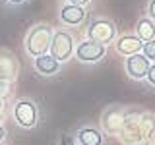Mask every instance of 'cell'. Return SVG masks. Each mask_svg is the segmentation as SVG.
I'll return each instance as SVG.
<instances>
[{
	"instance_id": "1",
	"label": "cell",
	"mask_w": 155,
	"mask_h": 145,
	"mask_svg": "<svg viewBox=\"0 0 155 145\" xmlns=\"http://www.w3.org/2000/svg\"><path fill=\"white\" fill-rule=\"evenodd\" d=\"M51 39H52V29L47 23H39V25L31 27V31L25 37V50L29 56L37 58L47 54L48 47H51Z\"/></svg>"
},
{
	"instance_id": "2",
	"label": "cell",
	"mask_w": 155,
	"mask_h": 145,
	"mask_svg": "<svg viewBox=\"0 0 155 145\" xmlns=\"http://www.w3.org/2000/svg\"><path fill=\"white\" fill-rule=\"evenodd\" d=\"M12 118L19 128H25V130H31L37 126V120H39V110H37V105L33 103L31 99H19L14 103V108H12Z\"/></svg>"
},
{
	"instance_id": "3",
	"label": "cell",
	"mask_w": 155,
	"mask_h": 145,
	"mask_svg": "<svg viewBox=\"0 0 155 145\" xmlns=\"http://www.w3.org/2000/svg\"><path fill=\"white\" fill-rule=\"evenodd\" d=\"M74 37L70 35L68 31H64V29H58V31L52 33V39H51V47H48V54H51L52 58H54L56 62H66L68 58L72 56V52H74Z\"/></svg>"
},
{
	"instance_id": "4",
	"label": "cell",
	"mask_w": 155,
	"mask_h": 145,
	"mask_svg": "<svg viewBox=\"0 0 155 145\" xmlns=\"http://www.w3.org/2000/svg\"><path fill=\"white\" fill-rule=\"evenodd\" d=\"M116 37V25L107 18H97L87 25V39L107 47V43H113Z\"/></svg>"
},
{
	"instance_id": "5",
	"label": "cell",
	"mask_w": 155,
	"mask_h": 145,
	"mask_svg": "<svg viewBox=\"0 0 155 145\" xmlns=\"http://www.w3.org/2000/svg\"><path fill=\"white\" fill-rule=\"evenodd\" d=\"M74 54L80 62L84 64H93V62H99L101 58L107 54V47L101 45V43H95V41H84L80 43L76 48H74Z\"/></svg>"
},
{
	"instance_id": "6",
	"label": "cell",
	"mask_w": 155,
	"mask_h": 145,
	"mask_svg": "<svg viewBox=\"0 0 155 145\" xmlns=\"http://www.w3.org/2000/svg\"><path fill=\"white\" fill-rule=\"evenodd\" d=\"M149 66H151V62H149L142 52L128 56V58H126V62H124L126 74L132 77V79H136V81L145 79V76H147V72H149Z\"/></svg>"
},
{
	"instance_id": "7",
	"label": "cell",
	"mask_w": 155,
	"mask_h": 145,
	"mask_svg": "<svg viewBox=\"0 0 155 145\" xmlns=\"http://www.w3.org/2000/svg\"><path fill=\"white\" fill-rule=\"evenodd\" d=\"M76 143L78 145H103L105 134L93 126H84L76 132Z\"/></svg>"
},
{
	"instance_id": "8",
	"label": "cell",
	"mask_w": 155,
	"mask_h": 145,
	"mask_svg": "<svg viewBox=\"0 0 155 145\" xmlns=\"http://www.w3.org/2000/svg\"><path fill=\"white\" fill-rule=\"evenodd\" d=\"M143 43L140 41L138 37L134 35H122L118 37V41L114 43V48L118 54H124V56H132V54H138L140 50H142Z\"/></svg>"
},
{
	"instance_id": "9",
	"label": "cell",
	"mask_w": 155,
	"mask_h": 145,
	"mask_svg": "<svg viewBox=\"0 0 155 145\" xmlns=\"http://www.w3.org/2000/svg\"><path fill=\"white\" fill-rule=\"evenodd\" d=\"M60 19L66 25H80L85 21V10L84 6H74V4H66L60 10Z\"/></svg>"
},
{
	"instance_id": "10",
	"label": "cell",
	"mask_w": 155,
	"mask_h": 145,
	"mask_svg": "<svg viewBox=\"0 0 155 145\" xmlns=\"http://www.w3.org/2000/svg\"><path fill=\"white\" fill-rule=\"evenodd\" d=\"M33 66L39 74L43 76H54L58 70H60V62H56L51 54H43V56H37L33 60Z\"/></svg>"
},
{
	"instance_id": "11",
	"label": "cell",
	"mask_w": 155,
	"mask_h": 145,
	"mask_svg": "<svg viewBox=\"0 0 155 145\" xmlns=\"http://www.w3.org/2000/svg\"><path fill=\"white\" fill-rule=\"evenodd\" d=\"M136 37L142 43H149L155 39V23L149 18H142L136 25Z\"/></svg>"
},
{
	"instance_id": "12",
	"label": "cell",
	"mask_w": 155,
	"mask_h": 145,
	"mask_svg": "<svg viewBox=\"0 0 155 145\" xmlns=\"http://www.w3.org/2000/svg\"><path fill=\"white\" fill-rule=\"evenodd\" d=\"M142 54L147 58L149 62H155V39H153V41H149V43H143Z\"/></svg>"
},
{
	"instance_id": "13",
	"label": "cell",
	"mask_w": 155,
	"mask_h": 145,
	"mask_svg": "<svg viewBox=\"0 0 155 145\" xmlns=\"http://www.w3.org/2000/svg\"><path fill=\"white\" fill-rule=\"evenodd\" d=\"M145 79H147V83H149V85H153V87H155V64L149 66V72H147V76H145Z\"/></svg>"
},
{
	"instance_id": "14",
	"label": "cell",
	"mask_w": 155,
	"mask_h": 145,
	"mask_svg": "<svg viewBox=\"0 0 155 145\" xmlns=\"http://www.w3.org/2000/svg\"><path fill=\"white\" fill-rule=\"evenodd\" d=\"M147 12H149V18L155 19V0H149V4H147Z\"/></svg>"
},
{
	"instance_id": "15",
	"label": "cell",
	"mask_w": 155,
	"mask_h": 145,
	"mask_svg": "<svg viewBox=\"0 0 155 145\" xmlns=\"http://www.w3.org/2000/svg\"><path fill=\"white\" fill-rule=\"evenodd\" d=\"M147 145H155V128L149 130V134H147Z\"/></svg>"
},
{
	"instance_id": "16",
	"label": "cell",
	"mask_w": 155,
	"mask_h": 145,
	"mask_svg": "<svg viewBox=\"0 0 155 145\" xmlns=\"http://www.w3.org/2000/svg\"><path fill=\"white\" fill-rule=\"evenodd\" d=\"M60 145H76V139L74 137H68V135H66V137H62V143Z\"/></svg>"
},
{
	"instance_id": "17",
	"label": "cell",
	"mask_w": 155,
	"mask_h": 145,
	"mask_svg": "<svg viewBox=\"0 0 155 145\" xmlns=\"http://www.w3.org/2000/svg\"><path fill=\"white\" fill-rule=\"evenodd\" d=\"M87 2H89V0H68V4H74V6H84Z\"/></svg>"
},
{
	"instance_id": "18",
	"label": "cell",
	"mask_w": 155,
	"mask_h": 145,
	"mask_svg": "<svg viewBox=\"0 0 155 145\" xmlns=\"http://www.w3.org/2000/svg\"><path fill=\"white\" fill-rule=\"evenodd\" d=\"M4 137H6V128H4V126L0 124V143L4 141Z\"/></svg>"
},
{
	"instance_id": "19",
	"label": "cell",
	"mask_w": 155,
	"mask_h": 145,
	"mask_svg": "<svg viewBox=\"0 0 155 145\" xmlns=\"http://www.w3.org/2000/svg\"><path fill=\"white\" fill-rule=\"evenodd\" d=\"M6 2H10V4H23L25 0H6Z\"/></svg>"
}]
</instances>
